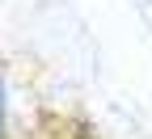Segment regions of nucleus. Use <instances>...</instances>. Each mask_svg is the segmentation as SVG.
I'll return each instance as SVG.
<instances>
[{
	"mask_svg": "<svg viewBox=\"0 0 152 139\" xmlns=\"http://www.w3.org/2000/svg\"><path fill=\"white\" fill-rule=\"evenodd\" d=\"M4 118H9V106H4V80H0V131H4Z\"/></svg>",
	"mask_w": 152,
	"mask_h": 139,
	"instance_id": "f257e3e1",
	"label": "nucleus"
}]
</instances>
